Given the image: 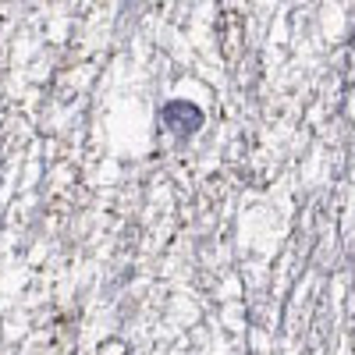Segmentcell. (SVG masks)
Instances as JSON below:
<instances>
[{"label": "cell", "instance_id": "6da1fadb", "mask_svg": "<svg viewBox=\"0 0 355 355\" xmlns=\"http://www.w3.org/2000/svg\"><path fill=\"white\" fill-rule=\"evenodd\" d=\"M160 121H164V128H167L178 142H189V139L199 135V128L206 125V114H202V107L192 103V100H167V103L160 107Z\"/></svg>", "mask_w": 355, "mask_h": 355}]
</instances>
